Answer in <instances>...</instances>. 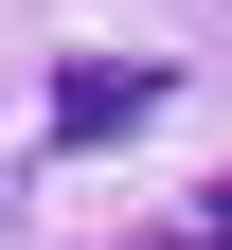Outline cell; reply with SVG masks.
Returning <instances> with one entry per match:
<instances>
[{
  "label": "cell",
  "instance_id": "1",
  "mask_svg": "<svg viewBox=\"0 0 232 250\" xmlns=\"http://www.w3.org/2000/svg\"><path fill=\"white\" fill-rule=\"evenodd\" d=\"M143 107H161L143 54H72V72H54V143H107V125H143Z\"/></svg>",
  "mask_w": 232,
  "mask_h": 250
},
{
  "label": "cell",
  "instance_id": "2",
  "mask_svg": "<svg viewBox=\"0 0 232 250\" xmlns=\"http://www.w3.org/2000/svg\"><path fill=\"white\" fill-rule=\"evenodd\" d=\"M179 250H232V179H214V214H196V232H179Z\"/></svg>",
  "mask_w": 232,
  "mask_h": 250
}]
</instances>
